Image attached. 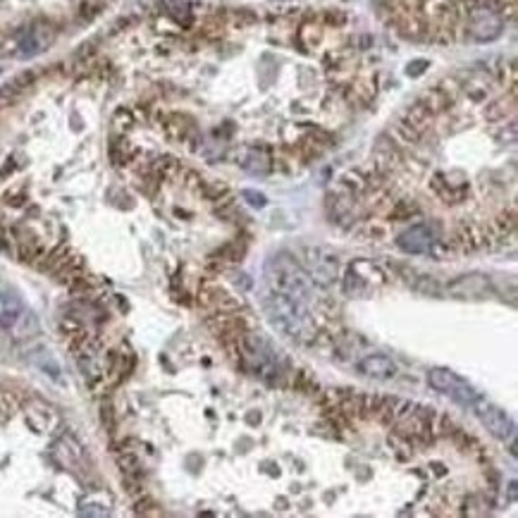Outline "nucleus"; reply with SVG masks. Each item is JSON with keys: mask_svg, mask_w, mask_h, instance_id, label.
Here are the masks:
<instances>
[{"mask_svg": "<svg viewBox=\"0 0 518 518\" xmlns=\"http://www.w3.org/2000/svg\"><path fill=\"white\" fill-rule=\"evenodd\" d=\"M435 242L432 239V232L427 230L425 225H413L408 227V230H403L399 234V239H396V246L403 251V254H425L427 249H430V244Z\"/></svg>", "mask_w": 518, "mask_h": 518, "instance_id": "ddd939ff", "label": "nucleus"}, {"mask_svg": "<svg viewBox=\"0 0 518 518\" xmlns=\"http://www.w3.org/2000/svg\"><path fill=\"white\" fill-rule=\"evenodd\" d=\"M103 423H105L108 430L112 432V427H115V415H112V403L110 401L103 403Z\"/></svg>", "mask_w": 518, "mask_h": 518, "instance_id": "79ce46f5", "label": "nucleus"}, {"mask_svg": "<svg viewBox=\"0 0 518 518\" xmlns=\"http://www.w3.org/2000/svg\"><path fill=\"white\" fill-rule=\"evenodd\" d=\"M198 304L203 309L213 311V313H234L239 311V301L230 297L222 287L218 285H203L201 292H198Z\"/></svg>", "mask_w": 518, "mask_h": 518, "instance_id": "f8f14e48", "label": "nucleus"}, {"mask_svg": "<svg viewBox=\"0 0 518 518\" xmlns=\"http://www.w3.org/2000/svg\"><path fill=\"white\" fill-rule=\"evenodd\" d=\"M8 332L15 335L17 339H32V337L39 335V320H36V316L32 311L24 309L20 316H17L15 325H12Z\"/></svg>", "mask_w": 518, "mask_h": 518, "instance_id": "6ab92c4d", "label": "nucleus"}, {"mask_svg": "<svg viewBox=\"0 0 518 518\" xmlns=\"http://www.w3.org/2000/svg\"><path fill=\"white\" fill-rule=\"evenodd\" d=\"M413 215H418V206H415L411 198H401V201H396L389 210L391 220H411Z\"/></svg>", "mask_w": 518, "mask_h": 518, "instance_id": "bb28decb", "label": "nucleus"}, {"mask_svg": "<svg viewBox=\"0 0 518 518\" xmlns=\"http://www.w3.org/2000/svg\"><path fill=\"white\" fill-rule=\"evenodd\" d=\"M265 280H268V287L282 297L299 301L309 309H313V304H316L313 282L301 268V263L287 251H277L265 261Z\"/></svg>", "mask_w": 518, "mask_h": 518, "instance_id": "f257e3e1", "label": "nucleus"}, {"mask_svg": "<svg viewBox=\"0 0 518 518\" xmlns=\"http://www.w3.org/2000/svg\"><path fill=\"white\" fill-rule=\"evenodd\" d=\"M391 136H394L399 143H403V146H415L423 134H420L418 129H413L411 124L401 117V119H396V122L391 124Z\"/></svg>", "mask_w": 518, "mask_h": 518, "instance_id": "b1692460", "label": "nucleus"}, {"mask_svg": "<svg viewBox=\"0 0 518 518\" xmlns=\"http://www.w3.org/2000/svg\"><path fill=\"white\" fill-rule=\"evenodd\" d=\"M215 256H220L218 261H232V263L234 261H242V258H244V246H239V242L227 244V246H222V249Z\"/></svg>", "mask_w": 518, "mask_h": 518, "instance_id": "c85d7f7f", "label": "nucleus"}, {"mask_svg": "<svg viewBox=\"0 0 518 518\" xmlns=\"http://www.w3.org/2000/svg\"><path fill=\"white\" fill-rule=\"evenodd\" d=\"M150 170L158 174V179H172V177H177V174H182V165H179V160L172 158V155H162V158L153 162Z\"/></svg>", "mask_w": 518, "mask_h": 518, "instance_id": "393cba45", "label": "nucleus"}, {"mask_svg": "<svg viewBox=\"0 0 518 518\" xmlns=\"http://www.w3.org/2000/svg\"><path fill=\"white\" fill-rule=\"evenodd\" d=\"M490 232L495 234L497 239H507V237H514V234H516V208H511L509 213H502V215H497V220L492 222Z\"/></svg>", "mask_w": 518, "mask_h": 518, "instance_id": "5701e85b", "label": "nucleus"}, {"mask_svg": "<svg viewBox=\"0 0 518 518\" xmlns=\"http://www.w3.org/2000/svg\"><path fill=\"white\" fill-rule=\"evenodd\" d=\"M328 24H344V15L342 12H328Z\"/></svg>", "mask_w": 518, "mask_h": 518, "instance_id": "37998d69", "label": "nucleus"}, {"mask_svg": "<svg viewBox=\"0 0 518 518\" xmlns=\"http://www.w3.org/2000/svg\"><path fill=\"white\" fill-rule=\"evenodd\" d=\"M418 103H423L432 115H439V112L449 110L454 98H451V93L444 86H435V89H427V91L418 98Z\"/></svg>", "mask_w": 518, "mask_h": 518, "instance_id": "a211bd4d", "label": "nucleus"}, {"mask_svg": "<svg viewBox=\"0 0 518 518\" xmlns=\"http://www.w3.org/2000/svg\"><path fill=\"white\" fill-rule=\"evenodd\" d=\"M415 289H418L420 294H430V297H437V294H439L437 280H435V277H427V275H423L418 282H415Z\"/></svg>", "mask_w": 518, "mask_h": 518, "instance_id": "f704fd0d", "label": "nucleus"}, {"mask_svg": "<svg viewBox=\"0 0 518 518\" xmlns=\"http://www.w3.org/2000/svg\"><path fill=\"white\" fill-rule=\"evenodd\" d=\"M504 29V17L499 12L485 8V5H473L468 12V36L478 44L495 41Z\"/></svg>", "mask_w": 518, "mask_h": 518, "instance_id": "423d86ee", "label": "nucleus"}, {"mask_svg": "<svg viewBox=\"0 0 518 518\" xmlns=\"http://www.w3.org/2000/svg\"><path fill=\"white\" fill-rule=\"evenodd\" d=\"M399 165H401L399 148H396L394 141H389L387 136H380L375 143V148H373V167H375V172L382 174V177H387V174L394 172Z\"/></svg>", "mask_w": 518, "mask_h": 518, "instance_id": "9b49d317", "label": "nucleus"}, {"mask_svg": "<svg viewBox=\"0 0 518 518\" xmlns=\"http://www.w3.org/2000/svg\"><path fill=\"white\" fill-rule=\"evenodd\" d=\"M358 370L368 377H375V380H389L396 375V363L384 354H370L358 363Z\"/></svg>", "mask_w": 518, "mask_h": 518, "instance_id": "4468645a", "label": "nucleus"}, {"mask_svg": "<svg viewBox=\"0 0 518 518\" xmlns=\"http://www.w3.org/2000/svg\"><path fill=\"white\" fill-rule=\"evenodd\" d=\"M5 232V227H3V222H0V234H3Z\"/></svg>", "mask_w": 518, "mask_h": 518, "instance_id": "49530a36", "label": "nucleus"}, {"mask_svg": "<svg viewBox=\"0 0 518 518\" xmlns=\"http://www.w3.org/2000/svg\"><path fill=\"white\" fill-rule=\"evenodd\" d=\"M427 382H430L432 389L442 391V394H449L451 399L456 403H461V406H475V401L480 399L478 391L449 368H432L427 373Z\"/></svg>", "mask_w": 518, "mask_h": 518, "instance_id": "39448f33", "label": "nucleus"}, {"mask_svg": "<svg viewBox=\"0 0 518 518\" xmlns=\"http://www.w3.org/2000/svg\"><path fill=\"white\" fill-rule=\"evenodd\" d=\"M162 129L170 141H179V143H189L196 141V131H194V122H191L186 115H167L162 119Z\"/></svg>", "mask_w": 518, "mask_h": 518, "instance_id": "2eb2a0df", "label": "nucleus"}, {"mask_svg": "<svg viewBox=\"0 0 518 518\" xmlns=\"http://www.w3.org/2000/svg\"><path fill=\"white\" fill-rule=\"evenodd\" d=\"M56 456H58V461L63 463L65 468H77V466H82V461H84L82 444L77 442L75 437L65 435V437L56 444Z\"/></svg>", "mask_w": 518, "mask_h": 518, "instance_id": "f3484780", "label": "nucleus"}, {"mask_svg": "<svg viewBox=\"0 0 518 518\" xmlns=\"http://www.w3.org/2000/svg\"><path fill=\"white\" fill-rule=\"evenodd\" d=\"M155 507H158V504H155L150 497L143 495V497H138V499H136V504H134V514H138V516H155V514H160V511L155 509Z\"/></svg>", "mask_w": 518, "mask_h": 518, "instance_id": "2f4dec72", "label": "nucleus"}, {"mask_svg": "<svg viewBox=\"0 0 518 518\" xmlns=\"http://www.w3.org/2000/svg\"><path fill=\"white\" fill-rule=\"evenodd\" d=\"M167 8H170V15H172L179 24H189V22H191L189 3H179V0H174V3H167Z\"/></svg>", "mask_w": 518, "mask_h": 518, "instance_id": "c756f323", "label": "nucleus"}, {"mask_svg": "<svg viewBox=\"0 0 518 518\" xmlns=\"http://www.w3.org/2000/svg\"><path fill=\"white\" fill-rule=\"evenodd\" d=\"M242 198L249 203L251 208H265V206H268V198H265V194H261V191H254V189H244Z\"/></svg>", "mask_w": 518, "mask_h": 518, "instance_id": "c9c22d12", "label": "nucleus"}, {"mask_svg": "<svg viewBox=\"0 0 518 518\" xmlns=\"http://www.w3.org/2000/svg\"><path fill=\"white\" fill-rule=\"evenodd\" d=\"M273 3H282V0H273Z\"/></svg>", "mask_w": 518, "mask_h": 518, "instance_id": "de8ad7c7", "label": "nucleus"}, {"mask_svg": "<svg viewBox=\"0 0 518 518\" xmlns=\"http://www.w3.org/2000/svg\"><path fill=\"white\" fill-rule=\"evenodd\" d=\"M8 294H0V316H3V311H5V306H8Z\"/></svg>", "mask_w": 518, "mask_h": 518, "instance_id": "c03bdc74", "label": "nucleus"}, {"mask_svg": "<svg viewBox=\"0 0 518 518\" xmlns=\"http://www.w3.org/2000/svg\"><path fill=\"white\" fill-rule=\"evenodd\" d=\"M444 292L454 299H485L492 292V280L483 273H466L451 280Z\"/></svg>", "mask_w": 518, "mask_h": 518, "instance_id": "6e6552de", "label": "nucleus"}, {"mask_svg": "<svg viewBox=\"0 0 518 518\" xmlns=\"http://www.w3.org/2000/svg\"><path fill=\"white\" fill-rule=\"evenodd\" d=\"M182 182H184V186L189 191H194V194H201V189H203V184H206V179H203L201 174L194 172V170H184Z\"/></svg>", "mask_w": 518, "mask_h": 518, "instance_id": "7c9ffc66", "label": "nucleus"}, {"mask_svg": "<svg viewBox=\"0 0 518 518\" xmlns=\"http://www.w3.org/2000/svg\"><path fill=\"white\" fill-rule=\"evenodd\" d=\"M110 158H112V162H115L117 167L127 165V162L134 158V148H131L124 138H115V141L110 143Z\"/></svg>", "mask_w": 518, "mask_h": 518, "instance_id": "a878e982", "label": "nucleus"}, {"mask_svg": "<svg viewBox=\"0 0 518 518\" xmlns=\"http://www.w3.org/2000/svg\"><path fill=\"white\" fill-rule=\"evenodd\" d=\"M299 263L306 270L309 280L318 287H330L339 280V261L328 246H301Z\"/></svg>", "mask_w": 518, "mask_h": 518, "instance_id": "7ed1b4c3", "label": "nucleus"}, {"mask_svg": "<svg viewBox=\"0 0 518 518\" xmlns=\"http://www.w3.org/2000/svg\"><path fill=\"white\" fill-rule=\"evenodd\" d=\"M387 275L380 265L370 261H354L344 273V292L349 297H368L370 292H377L384 287Z\"/></svg>", "mask_w": 518, "mask_h": 518, "instance_id": "20e7f679", "label": "nucleus"}, {"mask_svg": "<svg viewBox=\"0 0 518 518\" xmlns=\"http://www.w3.org/2000/svg\"><path fill=\"white\" fill-rule=\"evenodd\" d=\"M354 93H358L361 101H370L373 96H375V86H373L370 82H361V84L354 86Z\"/></svg>", "mask_w": 518, "mask_h": 518, "instance_id": "ea45409f", "label": "nucleus"}, {"mask_svg": "<svg viewBox=\"0 0 518 518\" xmlns=\"http://www.w3.org/2000/svg\"><path fill=\"white\" fill-rule=\"evenodd\" d=\"M403 119H406V122L411 124L413 129H418L420 134H423V131L432 124V119H435V115H432V112L427 110V108H425L423 103H418V101H415V103L406 110V115H403Z\"/></svg>", "mask_w": 518, "mask_h": 518, "instance_id": "412c9836", "label": "nucleus"}, {"mask_svg": "<svg viewBox=\"0 0 518 518\" xmlns=\"http://www.w3.org/2000/svg\"><path fill=\"white\" fill-rule=\"evenodd\" d=\"M230 282L234 287L242 289V292H249V289L254 287V282H251L249 275H244V273H230Z\"/></svg>", "mask_w": 518, "mask_h": 518, "instance_id": "a19ab883", "label": "nucleus"}, {"mask_svg": "<svg viewBox=\"0 0 518 518\" xmlns=\"http://www.w3.org/2000/svg\"><path fill=\"white\" fill-rule=\"evenodd\" d=\"M101 12V3H93V0H86V3H82V8H79V17L82 20H93L96 15H98Z\"/></svg>", "mask_w": 518, "mask_h": 518, "instance_id": "4c0bfd02", "label": "nucleus"}, {"mask_svg": "<svg viewBox=\"0 0 518 518\" xmlns=\"http://www.w3.org/2000/svg\"><path fill=\"white\" fill-rule=\"evenodd\" d=\"M208 328L210 332L215 337H220L222 342H239V337H242L246 330V320L242 316H237V311L234 313H213V316L208 318Z\"/></svg>", "mask_w": 518, "mask_h": 518, "instance_id": "9d476101", "label": "nucleus"}, {"mask_svg": "<svg viewBox=\"0 0 518 518\" xmlns=\"http://www.w3.org/2000/svg\"><path fill=\"white\" fill-rule=\"evenodd\" d=\"M17 408H20V403H17L15 394L3 391V394H0V420H10L12 415L17 413Z\"/></svg>", "mask_w": 518, "mask_h": 518, "instance_id": "cd10ccee", "label": "nucleus"}, {"mask_svg": "<svg viewBox=\"0 0 518 518\" xmlns=\"http://www.w3.org/2000/svg\"><path fill=\"white\" fill-rule=\"evenodd\" d=\"M227 194V186L222 182H206L201 189V196L210 198V201H220V196Z\"/></svg>", "mask_w": 518, "mask_h": 518, "instance_id": "473e14b6", "label": "nucleus"}, {"mask_svg": "<svg viewBox=\"0 0 518 518\" xmlns=\"http://www.w3.org/2000/svg\"><path fill=\"white\" fill-rule=\"evenodd\" d=\"M427 67H430V63H427V60H423V58L411 60V63H408V67H406V75L411 77V79H415V77L423 75V72H425Z\"/></svg>", "mask_w": 518, "mask_h": 518, "instance_id": "e433bc0d", "label": "nucleus"}, {"mask_svg": "<svg viewBox=\"0 0 518 518\" xmlns=\"http://www.w3.org/2000/svg\"><path fill=\"white\" fill-rule=\"evenodd\" d=\"M242 167L251 174H268L273 165H270V155H265L263 150L254 148L242 158Z\"/></svg>", "mask_w": 518, "mask_h": 518, "instance_id": "4be33fe9", "label": "nucleus"}, {"mask_svg": "<svg viewBox=\"0 0 518 518\" xmlns=\"http://www.w3.org/2000/svg\"><path fill=\"white\" fill-rule=\"evenodd\" d=\"M473 408H475V413H478L480 423L487 427L490 435H495L497 439H504V442H507V439H514L516 423L511 420V415L507 411H502V408L495 406V403L483 401V399L475 401Z\"/></svg>", "mask_w": 518, "mask_h": 518, "instance_id": "0eeeda50", "label": "nucleus"}, {"mask_svg": "<svg viewBox=\"0 0 518 518\" xmlns=\"http://www.w3.org/2000/svg\"><path fill=\"white\" fill-rule=\"evenodd\" d=\"M24 415H27V423L32 425L36 432H48L53 425L58 423L56 411H53L51 406H46V403H41V401L29 403Z\"/></svg>", "mask_w": 518, "mask_h": 518, "instance_id": "dca6fc26", "label": "nucleus"}, {"mask_svg": "<svg viewBox=\"0 0 518 518\" xmlns=\"http://www.w3.org/2000/svg\"><path fill=\"white\" fill-rule=\"evenodd\" d=\"M112 124H115L117 131H127L134 127V115L129 110H117L115 117H112Z\"/></svg>", "mask_w": 518, "mask_h": 518, "instance_id": "72a5a7b5", "label": "nucleus"}, {"mask_svg": "<svg viewBox=\"0 0 518 518\" xmlns=\"http://www.w3.org/2000/svg\"><path fill=\"white\" fill-rule=\"evenodd\" d=\"M480 246H487V230L471 220H461L451 232V249L459 254H471L478 251Z\"/></svg>", "mask_w": 518, "mask_h": 518, "instance_id": "1a4fd4ad", "label": "nucleus"}, {"mask_svg": "<svg viewBox=\"0 0 518 518\" xmlns=\"http://www.w3.org/2000/svg\"><path fill=\"white\" fill-rule=\"evenodd\" d=\"M3 41H5V36H3V32H0V46H3Z\"/></svg>", "mask_w": 518, "mask_h": 518, "instance_id": "a18cd8bd", "label": "nucleus"}, {"mask_svg": "<svg viewBox=\"0 0 518 518\" xmlns=\"http://www.w3.org/2000/svg\"><path fill=\"white\" fill-rule=\"evenodd\" d=\"M516 108V84L511 86V96L507 98H497L495 103H490L485 108V117L490 119V122H499V119H507V115H511Z\"/></svg>", "mask_w": 518, "mask_h": 518, "instance_id": "aec40b11", "label": "nucleus"}, {"mask_svg": "<svg viewBox=\"0 0 518 518\" xmlns=\"http://www.w3.org/2000/svg\"><path fill=\"white\" fill-rule=\"evenodd\" d=\"M263 311L270 325L289 339L306 342L316 337V323L311 318V309L299 304V301L282 297V294L270 289L263 297Z\"/></svg>", "mask_w": 518, "mask_h": 518, "instance_id": "f03ea898", "label": "nucleus"}, {"mask_svg": "<svg viewBox=\"0 0 518 518\" xmlns=\"http://www.w3.org/2000/svg\"><path fill=\"white\" fill-rule=\"evenodd\" d=\"M34 82H36V75H34V72H22V75H17L15 79H12V84H15V86L20 89V91H27V89L32 86Z\"/></svg>", "mask_w": 518, "mask_h": 518, "instance_id": "58836bf2", "label": "nucleus"}]
</instances>
